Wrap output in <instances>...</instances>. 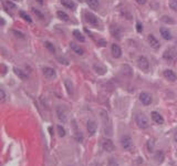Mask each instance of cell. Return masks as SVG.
<instances>
[{
    "label": "cell",
    "mask_w": 177,
    "mask_h": 166,
    "mask_svg": "<svg viewBox=\"0 0 177 166\" xmlns=\"http://www.w3.org/2000/svg\"><path fill=\"white\" fill-rule=\"evenodd\" d=\"M136 124L138 125V127L141 129H147L149 123H148V120L146 119V116L144 114H137L136 115Z\"/></svg>",
    "instance_id": "6da1fadb"
},
{
    "label": "cell",
    "mask_w": 177,
    "mask_h": 166,
    "mask_svg": "<svg viewBox=\"0 0 177 166\" xmlns=\"http://www.w3.org/2000/svg\"><path fill=\"white\" fill-rule=\"evenodd\" d=\"M137 64H138V68L144 72H147L149 69V62L145 57H140L137 59Z\"/></svg>",
    "instance_id": "7a4b0ae2"
},
{
    "label": "cell",
    "mask_w": 177,
    "mask_h": 166,
    "mask_svg": "<svg viewBox=\"0 0 177 166\" xmlns=\"http://www.w3.org/2000/svg\"><path fill=\"white\" fill-rule=\"evenodd\" d=\"M121 144H122V147H123L124 150H126V151H130V150H132V147H133V142H132V138L130 136H124V137L122 138Z\"/></svg>",
    "instance_id": "3957f363"
},
{
    "label": "cell",
    "mask_w": 177,
    "mask_h": 166,
    "mask_svg": "<svg viewBox=\"0 0 177 166\" xmlns=\"http://www.w3.org/2000/svg\"><path fill=\"white\" fill-rule=\"evenodd\" d=\"M102 147L106 152H113L114 151V144L110 138H104L102 140Z\"/></svg>",
    "instance_id": "277c9868"
},
{
    "label": "cell",
    "mask_w": 177,
    "mask_h": 166,
    "mask_svg": "<svg viewBox=\"0 0 177 166\" xmlns=\"http://www.w3.org/2000/svg\"><path fill=\"white\" fill-rule=\"evenodd\" d=\"M85 19H86V21H87L90 25H93V27H99V25H100V22H99V20H97V18H96L93 13H91V12H86Z\"/></svg>",
    "instance_id": "5b68a950"
},
{
    "label": "cell",
    "mask_w": 177,
    "mask_h": 166,
    "mask_svg": "<svg viewBox=\"0 0 177 166\" xmlns=\"http://www.w3.org/2000/svg\"><path fill=\"white\" fill-rule=\"evenodd\" d=\"M140 100H141V102L144 105H149L153 102L152 96L149 95L148 93H146V92H142L141 94H140Z\"/></svg>",
    "instance_id": "8992f818"
},
{
    "label": "cell",
    "mask_w": 177,
    "mask_h": 166,
    "mask_svg": "<svg viewBox=\"0 0 177 166\" xmlns=\"http://www.w3.org/2000/svg\"><path fill=\"white\" fill-rule=\"evenodd\" d=\"M147 40H148V42H149V45L152 47L153 49H158V48H159V42H158V40H157L156 38H155L153 35H148Z\"/></svg>",
    "instance_id": "52a82bcc"
},
{
    "label": "cell",
    "mask_w": 177,
    "mask_h": 166,
    "mask_svg": "<svg viewBox=\"0 0 177 166\" xmlns=\"http://www.w3.org/2000/svg\"><path fill=\"white\" fill-rule=\"evenodd\" d=\"M164 59L165 60H168V61H173L175 59V57H176V53H175V51L173 50V49H168L164 52Z\"/></svg>",
    "instance_id": "ba28073f"
},
{
    "label": "cell",
    "mask_w": 177,
    "mask_h": 166,
    "mask_svg": "<svg viewBox=\"0 0 177 166\" xmlns=\"http://www.w3.org/2000/svg\"><path fill=\"white\" fill-rule=\"evenodd\" d=\"M164 76L166 78L167 80L172 81V82L176 81V79H177L175 72H174V71H172V70H165V71H164Z\"/></svg>",
    "instance_id": "9c48e42d"
},
{
    "label": "cell",
    "mask_w": 177,
    "mask_h": 166,
    "mask_svg": "<svg viewBox=\"0 0 177 166\" xmlns=\"http://www.w3.org/2000/svg\"><path fill=\"white\" fill-rule=\"evenodd\" d=\"M152 120L156 124H163L164 123V119H163V116L159 114V113H157V112H152Z\"/></svg>",
    "instance_id": "30bf717a"
},
{
    "label": "cell",
    "mask_w": 177,
    "mask_h": 166,
    "mask_svg": "<svg viewBox=\"0 0 177 166\" xmlns=\"http://www.w3.org/2000/svg\"><path fill=\"white\" fill-rule=\"evenodd\" d=\"M43 74L48 79H53V78H56V71L52 68H43Z\"/></svg>",
    "instance_id": "8fae6325"
},
{
    "label": "cell",
    "mask_w": 177,
    "mask_h": 166,
    "mask_svg": "<svg viewBox=\"0 0 177 166\" xmlns=\"http://www.w3.org/2000/svg\"><path fill=\"white\" fill-rule=\"evenodd\" d=\"M112 55L114 57V58H120L122 55V50L121 48L118 47L117 45H112Z\"/></svg>",
    "instance_id": "7c38bea8"
},
{
    "label": "cell",
    "mask_w": 177,
    "mask_h": 166,
    "mask_svg": "<svg viewBox=\"0 0 177 166\" xmlns=\"http://www.w3.org/2000/svg\"><path fill=\"white\" fill-rule=\"evenodd\" d=\"M70 47H71V49L74 51L76 54H79V55H83V54H84V50L82 49L80 45H75V43H73V42H71Z\"/></svg>",
    "instance_id": "4fadbf2b"
},
{
    "label": "cell",
    "mask_w": 177,
    "mask_h": 166,
    "mask_svg": "<svg viewBox=\"0 0 177 166\" xmlns=\"http://www.w3.org/2000/svg\"><path fill=\"white\" fill-rule=\"evenodd\" d=\"M61 4L64 6L66 8H68V9H71V10L75 9V4L72 0H61Z\"/></svg>",
    "instance_id": "5bb4252c"
},
{
    "label": "cell",
    "mask_w": 177,
    "mask_h": 166,
    "mask_svg": "<svg viewBox=\"0 0 177 166\" xmlns=\"http://www.w3.org/2000/svg\"><path fill=\"white\" fill-rule=\"evenodd\" d=\"M86 5L89 6L91 9H94V10H97V8H99V0H86Z\"/></svg>",
    "instance_id": "9a60e30c"
},
{
    "label": "cell",
    "mask_w": 177,
    "mask_h": 166,
    "mask_svg": "<svg viewBox=\"0 0 177 166\" xmlns=\"http://www.w3.org/2000/svg\"><path fill=\"white\" fill-rule=\"evenodd\" d=\"M87 131L90 133V135H93L96 131V124L93 121L87 122Z\"/></svg>",
    "instance_id": "2e32d148"
},
{
    "label": "cell",
    "mask_w": 177,
    "mask_h": 166,
    "mask_svg": "<svg viewBox=\"0 0 177 166\" xmlns=\"http://www.w3.org/2000/svg\"><path fill=\"white\" fill-rule=\"evenodd\" d=\"M161 35L162 37L165 39V40H171L172 39V35H171V32L167 30L166 28H161Z\"/></svg>",
    "instance_id": "e0dca14e"
},
{
    "label": "cell",
    "mask_w": 177,
    "mask_h": 166,
    "mask_svg": "<svg viewBox=\"0 0 177 166\" xmlns=\"http://www.w3.org/2000/svg\"><path fill=\"white\" fill-rule=\"evenodd\" d=\"M154 160H155L156 163H158V164L163 163V161H164V153H163L162 151H157L155 156H154Z\"/></svg>",
    "instance_id": "ac0fdd59"
},
{
    "label": "cell",
    "mask_w": 177,
    "mask_h": 166,
    "mask_svg": "<svg viewBox=\"0 0 177 166\" xmlns=\"http://www.w3.org/2000/svg\"><path fill=\"white\" fill-rule=\"evenodd\" d=\"M93 69H94V71H95L96 73H97V74H104V73H105V68H104V66H100V64H94V66H93Z\"/></svg>",
    "instance_id": "d6986e66"
},
{
    "label": "cell",
    "mask_w": 177,
    "mask_h": 166,
    "mask_svg": "<svg viewBox=\"0 0 177 166\" xmlns=\"http://www.w3.org/2000/svg\"><path fill=\"white\" fill-rule=\"evenodd\" d=\"M73 35L75 37L76 40H79L80 42H84V41H85V38H84V35H82V33L79 30H74V31H73Z\"/></svg>",
    "instance_id": "ffe728a7"
},
{
    "label": "cell",
    "mask_w": 177,
    "mask_h": 166,
    "mask_svg": "<svg viewBox=\"0 0 177 166\" xmlns=\"http://www.w3.org/2000/svg\"><path fill=\"white\" fill-rule=\"evenodd\" d=\"M56 114H58V117H59V120L62 122H66V113L62 111L61 112V109L60 107H58V110H56Z\"/></svg>",
    "instance_id": "44dd1931"
},
{
    "label": "cell",
    "mask_w": 177,
    "mask_h": 166,
    "mask_svg": "<svg viewBox=\"0 0 177 166\" xmlns=\"http://www.w3.org/2000/svg\"><path fill=\"white\" fill-rule=\"evenodd\" d=\"M64 85H66V88L68 93L72 95V94H73V85H72V83H71L69 80H66L64 81Z\"/></svg>",
    "instance_id": "7402d4cb"
},
{
    "label": "cell",
    "mask_w": 177,
    "mask_h": 166,
    "mask_svg": "<svg viewBox=\"0 0 177 166\" xmlns=\"http://www.w3.org/2000/svg\"><path fill=\"white\" fill-rule=\"evenodd\" d=\"M56 16L60 18L61 20H63V21H69V16L66 15L64 11H58L56 12Z\"/></svg>",
    "instance_id": "603a6c76"
},
{
    "label": "cell",
    "mask_w": 177,
    "mask_h": 166,
    "mask_svg": "<svg viewBox=\"0 0 177 166\" xmlns=\"http://www.w3.org/2000/svg\"><path fill=\"white\" fill-rule=\"evenodd\" d=\"M15 73H16V76H18V78H20L21 80H25V79H27V74H25L23 71H21L20 69H17V68H16Z\"/></svg>",
    "instance_id": "cb8c5ba5"
},
{
    "label": "cell",
    "mask_w": 177,
    "mask_h": 166,
    "mask_svg": "<svg viewBox=\"0 0 177 166\" xmlns=\"http://www.w3.org/2000/svg\"><path fill=\"white\" fill-rule=\"evenodd\" d=\"M44 45H46V48L50 51V52H52V53L56 52V48H54V45H52L51 42H48V41H47V42H44Z\"/></svg>",
    "instance_id": "d4e9b609"
},
{
    "label": "cell",
    "mask_w": 177,
    "mask_h": 166,
    "mask_svg": "<svg viewBox=\"0 0 177 166\" xmlns=\"http://www.w3.org/2000/svg\"><path fill=\"white\" fill-rule=\"evenodd\" d=\"M162 21L165 22V23H174V20H173L171 17H167V16H164V17H163Z\"/></svg>",
    "instance_id": "484cf974"
},
{
    "label": "cell",
    "mask_w": 177,
    "mask_h": 166,
    "mask_svg": "<svg viewBox=\"0 0 177 166\" xmlns=\"http://www.w3.org/2000/svg\"><path fill=\"white\" fill-rule=\"evenodd\" d=\"M169 7H171V9L177 11V0H171V2H169Z\"/></svg>",
    "instance_id": "4316f807"
},
{
    "label": "cell",
    "mask_w": 177,
    "mask_h": 166,
    "mask_svg": "<svg viewBox=\"0 0 177 166\" xmlns=\"http://www.w3.org/2000/svg\"><path fill=\"white\" fill-rule=\"evenodd\" d=\"M20 17H22V18H23V19H25V20H27L28 21V22H31V18L30 17H29V16L27 15V13H25V12H23V11H20Z\"/></svg>",
    "instance_id": "83f0119b"
},
{
    "label": "cell",
    "mask_w": 177,
    "mask_h": 166,
    "mask_svg": "<svg viewBox=\"0 0 177 166\" xmlns=\"http://www.w3.org/2000/svg\"><path fill=\"white\" fill-rule=\"evenodd\" d=\"M56 129H58V131H59V135H60V136L66 135V130H64V129H63L61 125H58V127H56Z\"/></svg>",
    "instance_id": "f1b7e54d"
},
{
    "label": "cell",
    "mask_w": 177,
    "mask_h": 166,
    "mask_svg": "<svg viewBox=\"0 0 177 166\" xmlns=\"http://www.w3.org/2000/svg\"><path fill=\"white\" fill-rule=\"evenodd\" d=\"M147 148H148L149 152H153V150H154V142L151 141V140L147 142Z\"/></svg>",
    "instance_id": "f546056e"
},
{
    "label": "cell",
    "mask_w": 177,
    "mask_h": 166,
    "mask_svg": "<svg viewBox=\"0 0 177 166\" xmlns=\"http://www.w3.org/2000/svg\"><path fill=\"white\" fill-rule=\"evenodd\" d=\"M110 166H118V164H117L116 162H115V160L114 158H110Z\"/></svg>",
    "instance_id": "4dcf8cb0"
},
{
    "label": "cell",
    "mask_w": 177,
    "mask_h": 166,
    "mask_svg": "<svg viewBox=\"0 0 177 166\" xmlns=\"http://www.w3.org/2000/svg\"><path fill=\"white\" fill-rule=\"evenodd\" d=\"M136 30L138 31V32L143 31V25H142L140 22H137V23H136Z\"/></svg>",
    "instance_id": "1f68e13d"
},
{
    "label": "cell",
    "mask_w": 177,
    "mask_h": 166,
    "mask_svg": "<svg viewBox=\"0 0 177 166\" xmlns=\"http://www.w3.org/2000/svg\"><path fill=\"white\" fill-rule=\"evenodd\" d=\"M76 140H78V141H80L81 142L82 140H83V136H82V134H80V133H79V132H78V133H76Z\"/></svg>",
    "instance_id": "d6a6232c"
},
{
    "label": "cell",
    "mask_w": 177,
    "mask_h": 166,
    "mask_svg": "<svg viewBox=\"0 0 177 166\" xmlns=\"http://www.w3.org/2000/svg\"><path fill=\"white\" fill-rule=\"evenodd\" d=\"M0 95H1V101L4 102L6 99V95H5V92H4V90H0Z\"/></svg>",
    "instance_id": "836d02e7"
},
{
    "label": "cell",
    "mask_w": 177,
    "mask_h": 166,
    "mask_svg": "<svg viewBox=\"0 0 177 166\" xmlns=\"http://www.w3.org/2000/svg\"><path fill=\"white\" fill-rule=\"evenodd\" d=\"M138 5H144V4H146L147 0H135Z\"/></svg>",
    "instance_id": "e575fe53"
},
{
    "label": "cell",
    "mask_w": 177,
    "mask_h": 166,
    "mask_svg": "<svg viewBox=\"0 0 177 166\" xmlns=\"http://www.w3.org/2000/svg\"><path fill=\"white\" fill-rule=\"evenodd\" d=\"M6 5H7V7H10V8H13V9L16 8V6L13 5V4H11V2H9V1H8V2H6Z\"/></svg>",
    "instance_id": "d590c367"
},
{
    "label": "cell",
    "mask_w": 177,
    "mask_h": 166,
    "mask_svg": "<svg viewBox=\"0 0 177 166\" xmlns=\"http://www.w3.org/2000/svg\"><path fill=\"white\" fill-rule=\"evenodd\" d=\"M99 43H100V45H101V47H105L106 41L105 40H100V41H99Z\"/></svg>",
    "instance_id": "8d00e7d4"
},
{
    "label": "cell",
    "mask_w": 177,
    "mask_h": 166,
    "mask_svg": "<svg viewBox=\"0 0 177 166\" xmlns=\"http://www.w3.org/2000/svg\"><path fill=\"white\" fill-rule=\"evenodd\" d=\"M13 33H16L17 35V37H19V38H23V35L22 33H20V32H17V31H12Z\"/></svg>",
    "instance_id": "74e56055"
},
{
    "label": "cell",
    "mask_w": 177,
    "mask_h": 166,
    "mask_svg": "<svg viewBox=\"0 0 177 166\" xmlns=\"http://www.w3.org/2000/svg\"><path fill=\"white\" fill-rule=\"evenodd\" d=\"M59 61H61V63H63V64H68V62L64 59H59Z\"/></svg>",
    "instance_id": "f35d334b"
},
{
    "label": "cell",
    "mask_w": 177,
    "mask_h": 166,
    "mask_svg": "<svg viewBox=\"0 0 177 166\" xmlns=\"http://www.w3.org/2000/svg\"><path fill=\"white\" fill-rule=\"evenodd\" d=\"M37 1H38V2H39V4H41V5H42V4H43V0H37Z\"/></svg>",
    "instance_id": "ab89813d"
},
{
    "label": "cell",
    "mask_w": 177,
    "mask_h": 166,
    "mask_svg": "<svg viewBox=\"0 0 177 166\" xmlns=\"http://www.w3.org/2000/svg\"><path fill=\"white\" fill-rule=\"evenodd\" d=\"M175 141L177 142V133H176V134H175Z\"/></svg>",
    "instance_id": "60d3db41"
},
{
    "label": "cell",
    "mask_w": 177,
    "mask_h": 166,
    "mask_svg": "<svg viewBox=\"0 0 177 166\" xmlns=\"http://www.w3.org/2000/svg\"><path fill=\"white\" fill-rule=\"evenodd\" d=\"M79 1H82V0H79Z\"/></svg>",
    "instance_id": "b9f144b4"
}]
</instances>
